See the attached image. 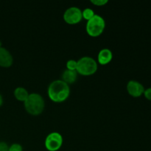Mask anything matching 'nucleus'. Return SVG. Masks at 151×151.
Here are the masks:
<instances>
[{"instance_id": "10", "label": "nucleus", "mask_w": 151, "mask_h": 151, "mask_svg": "<svg viewBox=\"0 0 151 151\" xmlns=\"http://www.w3.org/2000/svg\"><path fill=\"white\" fill-rule=\"evenodd\" d=\"M78 74L77 72V71L66 69L62 73L61 80L63 81H64L66 83H67L68 85H70V84L74 83L77 81V79H78Z\"/></svg>"}, {"instance_id": "16", "label": "nucleus", "mask_w": 151, "mask_h": 151, "mask_svg": "<svg viewBox=\"0 0 151 151\" xmlns=\"http://www.w3.org/2000/svg\"><path fill=\"white\" fill-rule=\"evenodd\" d=\"M143 95L149 101H151V88H148L145 90Z\"/></svg>"}, {"instance_id": "13", "label": "nucleus", "mask_w": 151, "mask_h": 151, "mask_svg": "<svg viewBox=\"0 0 151 151\" xmlns=\"http://www.w3.org/2000/svg\"><path fill=\"white\" fill-rule=\"evenodd\" d=\"M77 69V60L71 59L66 62V69L72 71H76Z\"/></svg>"}, {"instance_id": "14", "label": "nucleus", "mask_w": 151, "mask_h": 151, "mask_svg": "<svg viewBox=\"0 0 151 151\" xmlns=\"http://www.w3.org/2000/svg\"><path fill=\"white\" fill-rule=\"evenodd\" d=\"M8 151H23V147L20 144L14 143L9 147Z\"/></svg>"}, {"instance_id": "7", "label": "nucleus", "mask_w": 151, "mask_h": 151, "mask_svg": "<svg viewBox=\"0 0 151 151\" xmlns=\"http://www.w3.org/2000/svg\"><path fill=\"white\" fill-rule=\"evenodd\" d=\"M127 91L133 97H139L143 95L145 90L144 86L137 81H130L127 83Z\"/></svg>"}, {"instance_id": "11", "label": "nucleus", "mask_w": 151, "mask_h": 151, "mask_svg": "<svg viewBox=\"0 0 151 151\" xmlns=\"http://www.w3.org/2000/svg\"><path fill=\"white\" fill-rule=\"evenodd\" d=\"M13 94H14V97L16 100L24 103L27 100L29 94L26 88L20 86L15 88L14 91H13Z\"/></svg>"}, {"instance_id": "8", "label": "nucleus", "mask_w": 151, "mask_h": 151, "mask_svg": "<svg viewBox=\"0 0 151 151\" xmlns=\"http://www.w3.org/2000/svg\"><path fill=\"white\" fill-rule=\"evenodd\" d=\"M13 58L9 50L4 47L0 48V66L9 68L13 65Z\"/></svg>"}, {"instance_id": "6", "label": "nucleus", "mask_w": 151, "mask_h": 151, "mask_svg": "<svg viewBox=\"0 0 151 151\" xmlns=\"http://www.w3.org/2000/svg\"><path fill=\"white\" fill-rule=\"evenodd\" d=\"M63 20L70 25H75L82 21V10L78 7H70L65 10L63 13Z\"/></svg>"}, {"instance_id": "4", "label": "nucleus", "mask_w": 151, "mask_h": 151, "mask_svg": "<svg viewBox=\"0 0 151 151\" xmlns=\"http://www.w3.org/2000/svg\"><path fill=\"white\" fill-rule=\"evenodd\" d=\"M106 21L100 15L95 14L92 19L87 22L86 30L90 37H99L105 30Z\"/></svg>"}, {"instance_id": "17", "label": "nucleus", "mask_w": 151, "mask_h": 151, "mask_svg": "<svg viewBox=\"0 0 151 151\" xmlns=\"http://www.w3.org/2000/svg\"><path fill=\"white\" fill-rule=\"evenodd\" d=\"M9 146L4 142H0V151H8Z\"/></svg>"}, {"instance_id": "5", "label": "nucleus", "mask_w": 151, "mask_h": 151, "mask_svg": "<svg viewBox=\"0 0 151 151\" xmlns=\"http://www.w3.org/2000/svg\"><path fill=\"white\" fill-rule=\"evenodd\" d=\"M63 143V136L58 132H52L46 137L44 145L48 151H58Z\"/></svg>"}, {"instance_id": "15", "label": "nucleus", "mask_w": 151, "mask_h": 151, "mask_svg": "<svg viewBox=\"0 0 151 151\" xmlns=\"http://www.w3.org/2000/svg\"><path fill=\"white\" fill-rule=\"evenodd\" d=\"M91 4H94L96 6H104L109 2L108 0H91Z\"/></svg>"}, {"instance_id": "1", "label": "nucleus", "mask_w": 151, "mask_h": 151, "mask_svg": "<svg viewBox=\"0 0 151 151\" xmlns=\"http://www.w3.org/2000/svg\"><path fill=\"white\" fill-rule=\"evenodd\" d=\"M47 94L49 98L54 103H63L70 95V87L62 80H55L49 85Z\"/></svg>"}, {"instance_id": "3", "label": "nucleus", "mask_w": 151, "mask_h": 151, "mask_svg": "<svg viewBox=\"0 0 151 151\" xmlns=\"http://www.w3.org/2000/svg\"><path fill=\"white\" fill-rule=\"evenodd\" d=\"M98 69V63L93 58L89 56H84L77 60L78 74L83 76H90L97 72Z\"/></svg>"}, {"instance_id": "19", "label": "nucleus", "mask_w": 151, "mask_h": 151, "mask_svg": "<svg viewBox=\"0 0 151 151\" xmlns=\"http://www.w3.org/2000/svg\"><path fill=\"white\" fill-rule=\"evenodd\" d=\"M1 47H2V44H1V41H0V48H1Z\"/></svg>"}, {"instance_id": "12", "label": "nucleus", "mask_w": 151, "mask_h": 151, "mask_svg": "<svg viewBox=\"0 0 151 151\" xmlns=\"http://www.w3.org/2000/svg\"><path fill=\"white\" fill-rule=\"evenodd\" d=\"M94 15H95V13H94V10L91 8H86L83 10H82L83 19L86 20L87 22L89 21L91 19H92Z\"/></svg>"}, {"instance_id": "18", "label": "nucleus", "mask_w": 151, "mask_h": 151, "mask_svg": "<svg viewBox=\"0 0 151 151\" xmlns=\"http://www.w3.org/2000/svg\"><path fill=\"white\" fill-rule=\"evenodd\" d=\"M2 104H3V97L2 96H1V94H0V107L2 106Z\"/></svg>"}, {"instance_id": "2", "label": "nucleus", "mask_w": 151, "mask_h": 151, "mask_svg": "<svg viewBox=\"0 0 151 151\" xmlns=\"http://www.w3.org/2000/svg\"><path fill=\"white\" fill-rule=\"evenodd\" d=\"M24 109L29 114L38 116L44 111L45 101L42 96L38 93H31L24 102Z\"/></svg>"}, {"instance_id": "9", "label": "nucleus", "mask_w": 151, "mask_h": 151, "mask_svg": "<svg viewBox=\"0 0 151 151\" xmlns=\"http://www.w3.org/2000/svg\"><path fill=\"white\" fill-rule=\"evenodd\" d=\"M113 59V53L109 48L102 49L97 55V61L100 65H107Z\"/></svg>"}]
</instances>
